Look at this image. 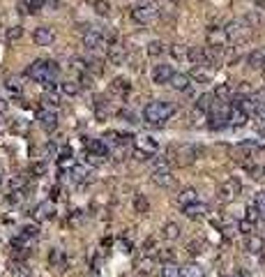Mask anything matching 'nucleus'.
I'll list each match as a JSON object with an SVG mask.
<instances>
[{"label": "nucleus", "instance_id": "nucleus-1", "mask_svg": "<svg viewBox=\"0 0 265 277\" xmlns=\"http://www.w3.org/2000/svg\"><path fill=\"white\" fill-rule=\"evenodd\" d=\"M173 114H175V106L171 102H164V100H152L143 108V118L150 125H164L166 120L173 118Z\"/></svg>", "mask_w": 265, "mask_h": 277}, {"label": "nucleus", "instance_id": "nucleus-2", "mask_svg": "<svg viewBox=\"0 0 265 277\" xmlns=\"http://www.w3.org/2000/svg\"><path fill=\"white\" fill-rule=\"evenodd\" d=\"M152 182L159 187H171L173 185V174H171V162L169 160H157L155 169H152Z\"/></svg>", "mask_w": 265, "mask_h": 277}, {"label": "nucleus", "instance_id": "nucleus-3", "mask_svg": "<svg viewBox=\"0 0 265 277\" xmlns=\"http://www.w3.org/2000/svg\"><path fill=\"white\" fill-rule=\"evenodd\" d=\"M157 10L152 2H139V5H134L132 10V18L136 21V24H152L157 18Z\"/></svg>", "mask_w": 265, "mask_h": 277}, {"label": "nucleus", "instance_id": "nucleus-4", "mask_svg": "<svg viewBox=\"0 0 265 277\" xmlns=\"http://www.w3.org/2000/svg\"><path fill=\"white\" fill-rule=\"evenodd\" d=\"M83 46L88 48V51H99V48L106 46V42H104L102 32H99V28H95V26H88L83 32Z\"/></svg>", "mask_w": 265, "mask_h": 277}, {"label": "nucleus", "instance_id": "nucleus-5", "mask_svg": "<svg viewBox=\"0 0 265 277\" xmlns=\"http://www.w3.org/2000/svg\"><path fill=\"white\" fill-rule=\"evenodd\" d=\"M127 46L122 42H118V40H113V42L106 44V58H109V62H113V65H125L127 62Z\"/></svg>", "mask_w": 265, "mask_h": 277}, {"label": "nucleus", "instance_id": "nucleus-6", "mask_svg": "<svg viewBox=\"0 0 265 277\" xmlns=\"http://www.w3.org/2000/svg\"><path fill=\"white\" fill-rule=\"evenodd\" d=\"M37 122L42 127L44 132H55V127H58V114H55L53 108H39V114H37Z\"/></svg>", "mask_w": 265, "mask_h": 277}, {"label": "nucleus", "instance_id": "nucleus-7", "mask_svg": "<svg viewBox=\"0 0 265 277\" xmlns=\"http://www.w3.org/2000/svg\"><path fill=\"white\" fill-rule=\"evenodd\" d=\"M208 116H210V127L212 130H222V127L229 125V122H226V118H229V108L222 106L219 102L208 111Z\"/></svg>", "mask_w": 265, "mask_h": 277}, {"label": "nucleus", "instance_id": "nucleus-8", "mask_svg": "<svg viewBox=\"0 0 265 277\" xmlns=\"http://www.w3.org/2000/svg\"><path fill=\"white\" fill-rule=\"evenodd\" d=\"M32 42H35L37 46H51V44L55 42V30L51 26H39V28H35V32H32Z\"/></svg>", "mask_w": 265, "mask_h": 277}, {"label": "nucleus", "instance_id": "nucleus-9", "mask_svg": "<svg viewBox=\"0 0 265 277\" xmlns=\"http://www.w3.org/2000/svg\"><path fill=\"white\" fill-rule=\"evenodd\" d=\"M173 155H178V157H173L178 164H182V166H187V164H192L194 160H196V155H199L201 150H196V148H192V146H178V148H173Z\"/></svg>", "mask_w": 265, "mask_h": 277}, {"label": "nucleus", "instance_id": "nucleus-10", "mask_svg": "<svg viewBox=\"0 0 265 277\" xmlns=\"http://www.w3.org/2000/svg\"><path fill=\"white\" fill-rule=\"evenodd\" d=\"M247 120H249V114L242 106L233 104V106L229 108V118H226V122H229L231 127H245V125H247Z\"/></svg>", "mask_w": 265, "mask_h": 277}, {"label": "nucleus", "instance_id": "nucleus-11", "mask_svg": "<svg viewBox=\"0 0 265 277\" xmlns=\"http://www.w3.org/2000/svg\"><path fill=\"white\" fill-rule=\"evenodd\" d=\"M240 190H242L240 180H238V178H229V180L219 187V196H222L224 201H233L235 196L240 194Z\"/></svg>", "mask_w": 265, "mask_h": 277}, {"label": "nucleus", "instance_id": "nucleus-12", "mask_svg": "<svg viewBox=\"0 0 265 277\" xmlns=\"http://www.w3.org/2000/svg\"><path fill=\"white\" fill-rule=\"evenodd\" d=\"M171 76H173V67L166 65V62H159V65H155V70H152V81H155L157 86L169 84Z\"/></svg>", "mask_w": 265, "mask_h": 277}, {"label": "nucleus", "instance_id": "nucleus-13", "mask_svg": "<svg viewBox=\"0 0 265 277\" xmlns=\"http://www.w3.org/2000/svg\"><path fill=\"white\" fill-rule=\"evenodd\" d=\"M169 84L173 86L178 92H189V90H192V76H189V74L173 72V76H171Z\"/></svg>", "mask_w": 265, "mask_h": 277}, {"label": "nucleus", "instance_id": "nucleus-14", "mask_svg": "<svg viewBox=\"0 0 265 277\" xmlns=\"http://www.w3.org/2000/svg\"><path fill=\"white\" fill-rule=\"evenodd\" d=\"M83 146H85V150L92 152V155H99V157L109 155V146L104 144L102 138H83Z\"/></svg>", "mask_w": 265, "mask_h": 277}, {"label": "nucleus", "instance_id": "nucleus-15", "mask_svg": "<svg viewBox=\"0 0 265 277\" xmlns=\"http://www.w3.org/2000/svg\"><path fill=\"white\" fill-rule=\"evenodd\" d=\"M182 212H185L189 220H203L205 212H208V206L201 204V201H194V204L182 206Z\"/></svg>", "mask_w": 265, "mask_h": 277}, {"label": "nucleus", "instance_id": "nucleus-16", "mask_svg": "<svg viewBox=\"0 0 265 277\" xmlns=\"http://www.w3.org/2000/svg\"><path fill=\"white\" fill-rule=\"evenodd\" d=\"M55 215V208H53V201H42V204L35 208V220L44 222V220H51Z\"/></svg>", "mask_w": 265, "mask_h": 277}, {"label": "nucleus", "instance_id": "nucleus-17", "mask_svg": "<svg viewBox=\"0 0 265 277\" xmlns=\"http://www.w3.org/2000/svg\"><path fill=\"white\" fill-rule=\"evenodd\" d=\"M111 90H113L115 95H127V92L132 90V81L127 76H115L113 81H111Z\"/></svg>", "mask_w": 265, "mask_h": 277}, {"label": "nucleus", "instance_id": "nucleus-18", "mask_svg": "<svg viewBox=\"0 0 265 277\" xmlns=\"http://www.w3.org/2000/svg\"><path fill=\"white\" fill-rule=\"evenodd\" d=\"M265 247V240L261 238V236H247V240H245V250H247L249 254H261Z\"/></svg>", "mask_w": 265, "mask_h": 277}, {"label": "nucleus", "instance_id": "nucleus-19", "mask_svg": "<svg viewBox=\"0 0 265 277\" xmlns=\"http://www.w3.org/2000/svg\"><path fill=\"white\" fill-rule=\"evenodd\" d=\"M226 40H229V37H226L224 28H210V30H208V42H210V46L222 48Z\"/></svg>", "mask_w": 265, "mask_h": 277}, {"label": "nucleus", "instance_id": "nucleus-20", "mask_svg": "<svg viewBox=\"0 0 265 277\" xmlns=\"http://www.w3.org/2000/svg\"><path fill=\"white\" fill-rule=\"evenodd\" d=\"M136 148H139L141 152H148L150 157H155V152H157L159 146H157V141L152 136H141L139 141H136Z\"/></svg>", "mask_w": 265, "mask_h": 277}, {"label": "nucleus", "instance_id": "nucleus-21", "mask_svg": "<svg viewBox=\"0 0 265 277\" xmlns=\"http://www.w3.org/2000/svg\"><path fill=\"white\" fill-rule=\"evenodd\" d=\"M215 104H217V100H215V95H212V92H203V95L196 100V108H199V111H203V114H208Z\"/></svg>", "mask_w": 265, "mask_h": 277}, {"label": "nucleus", "instance_id": "nucleus-22", "mask_svg": "<svg viewBox=\"0 0 265 277\" xmlns=\"http://www.w3.org/2000/svg\"><path fill=\"white\" fill-rule=\"evenodd\" d=\"M212 95H215V100H217V102H229V100H233V86H229V84L217 86Z\"/></svg>", "mask_w": 265, "mask_h": 277}, {"label": "nucleus", "instance_id": "nucleus-23", "mask_svg": "<svg viewBox=\"0 0 265 277\" xmlns=\"http://www.w3.org/2000/svg\"><path fill=\"white\" fill-rule=\"evenodd\" d=\"M5 88L12 92V95H21V92H23V78L21 76H7L5 78Z\"/></svg>", "mask_w": 265, "mask_h": 277}, {"label": "nucleus", "instance_id": "nucleus-24", "mask_svg": "<svg viewBox=\"0 0 265 277\" xmlns=\"http://www.w3.org/2000/svg\"><path fill=\"white\" fill-rule=\"evenodd\" d=\"M247 62L252 70H265V54L263 51H252L247 56Z\"/></svg>", "mask_w": 265, "mask_h": 277}, {"label": "nucleus", "instance_id": "nucleus-25", "mask_svg": "<svg viewBox=\"0 0 265 277\" xmlns=\"http://www.w3.org/2000/svg\"><path fill=\"white\" fill-rule=\"evenodd\" d=\"M194 201H199V192H196V190H192V187H185V190L178 194V204H180V206L194 204Z\"/></svg>", "mask_w": 265, "mask_h": 277}, {"label": "nucleus", "instance_id": "nucleus-26", "mask_svg": "<svg viewBox=\"0 0 265 277\" xmlns=\"http://www.w3.org/2000/svg\"><path fill=\"white\" fill-rule=\"evenodd\" d=\"M203 266L201 264H187L180 268V277H203Z\"/></svg>", "mask_w": 265, "mask_h": 277}, {"label": "nucleus", "instance_id": "nucleus-27", "mask_svg": "<svg viewBox=\"0 0 265 277\" xmlns=\"http://www.w3.org/2000/svg\"><path fill=\"white\" fill-rule=\"evenodd\" d=\"M42 104H44V108H53L55 111V108L60 106V97H58L55 90H46L42 95Z\"/></svg>", "mask_w": 265, "mask_h": 277}, {"label": "nucleus", "instance_id": "nucleus-28", "mask_svg": "<svg viewBox=\"0 0 265 277\" xmlns=\"http://www.w3.org/2000/svg\"><path fill=\"white\" fill-rule=\"evenodd\" d=\"M159 277H180V266L173 264V261H166L159 268Z\"/></svg>", "mask_w": 265, "mask_h": 277}, {"label": "nucleus", "instance_id": "nucleus-29", "mask_svg": "<svg viewBox=\"0 0 265 277\" xmlns=\"http://www.w3.org/2000/svg\"><path fill=\"white\" fill-rule=\"evenodd\" d=\"M180 234H182V229L175 222H169L166 226H164V231H162V236L166 238V240H178V238H180Z\"/></svg>", "mask_w": 265, "mask_h": 277}, {"label": "nucleus", "instance_id": "nucleus-30", "mask_svg": "<svg viewBox=\"0 0 265 277\" xmlns=\"http://www.w3.org/2000/svg\"><path fill=\"white\" fill-rule=\"evenodd\" d=\"M58 88H60L65 95H69V97H74V95L81 92V84H78V81H72V78H69V81H62Z\"/></svg>", "mask_w": 265, "mask_h": 277}, {"label": "nucleus", "instance_id": "nucleus-31", "mask_svg": "<svg viewBox=\"0 0 265 277\" xmlns=\"http://www.w3.org/2000/svg\"><path fill=\"white\" fill-rule=\"evenodd\" d=\"M134 210L139 212V215H145V212L150 210L148 199H145V196H141V194H136V196H134Z\"/></svg>", "mask_w": 265, "mask_h": 277}, {"label": "nucleus", "instance_id": "nucleus-32", "mask_svg": "<svg viewBox=\"0 0 265 277\" xmlns=\"http://www.w3.org/2000/svg\"><path fill=\"white\" fill-rule=\"evenodd\" d=\"M164 54H166V46H164V42H159V40H152V42L148 44V56L157 58V56H164Z\"/></svg>", "mask_w": 265, "mask_h": 277}, {"label": "nucleus", "instance_id": "nucleus-33", "mask_svg": "<svg viewBox=\"0 0 265 277\" xmlns=\"http://www.w3.org/2000/svg\"><path fill=\"white\" fill-rule=\"evenodd\" d=\"M92 7H95V12L99 14V16H109L111 14L109 0H92Z\"/></svg>", "mask_w": 265, "mask_h": 277}, {"label": "nucleus", "instance_id": "nucleus-34", "mask_svg": "<svg viewBox=\"0 0 265 277\" xmlns=\"http://www.w3.org/2000/svg\"><path fill=\"white\" fill-rule=\"evenodd\" d=\"M25 5H28V14H37L46 7V0H25Z\"/></svg>", "mask_w": 265, "mask_h": 277}, {"label": "nucleus", "instance_id": "nucleus-35", "mask_svg": "<svg viewBox=\"0 0 265 277\" xmlns=\"http://www.w3.org/2000/svg\"><path fill=\"white\" fill-rule=\"evenodd\" d=\"M88 174H90V171L85 169V166H72V178L76 182H83L85 178H88Z\"/></svg>", "mask_w": 265, "mask_h": 277}, {"label": "nucleus", "instance_id": "nucleus-36", "mask_svg": "<svg viewBox=\"0 0 265 277\" xmlns=\"http://www.w3.org/2000/svg\"><path fill=\"white\" fill-rule=\"evenodd\" d=\"M51 264L53 266H58V268H65V254L60 252V250H53V252H51Z\"/></svg>", "mask_w": 265, "mask_h": 277}, {"label": "nucleus", "instance_id": "nucleus-37", "mask_svg": "<svg viewBox=\"0 0 265 277\" xmlns=\"http://www.w3.org/2000/svg\"><path fill=\"white\" fill-rule=\"evenodd\" d=\"M254 206H256L259 215L265 217V192H259V194H256V199H254Z\"/></svg>", "mask_w": 265, "mask_h": 277}, {"label": "nucleus", "instance_id": "nucleus-38", "mask_svg": "<svg viewBox=\"0 0 265 277\" xmlns=\"http://www.w3.org/2000/svg\"><path fill=\"white\" fill-rule=\"evenodd\" d=\"M72 70L78 72V74H85L88 72V65H85L83 58H72Z\"/></svg>", "mask_w": 265, "mask_h": 277}, {"label": "nucleus", "instance_id": "nucleus-39", "mask_svg": "<svg viewBox=\"0 0 265 277\" xmlns=\"http://www.w3.org/2000/svg\"><path fill=\"white\" fill-rule=\"evenodd\" d=\"M152 266H155V256H143V259L139 261V270L150 272V270H152Z\"/></svg>", "mask_w": 265, "mask_h": 277}, {"label": "nucleus", "instance_id": "nucleus-40", "mask_svg": "<svg viewBox=\"0 0 265 277\" xmlns=\"http://www.w3.org/2000/svg\"><path fill=\"white\" fill-rule=\"evenodd\" d=\"M12 275L14 277H30V270H28L23 264H14L12 266Z\"/></svg>", "mask_w": 265, "mask_h": 277}, {"label": "nucleus", "instance_id": "nucleus-41", "mask_svg": "<svg viewBox=\"0 0 265 277\" xmlns=\"http://www.w3.org/2000/svg\"><path fill=\"white\" fill-rule=\"evenodd\" d=\"M21 234L25 236V238H37V236H39V229H37L35 224H28V226H23V229H21Z\"/></svg>", "mask_w": 265, "mask_h": 277}, {"label": "nucleus", "instance_id": "nucleus-42", "mask_svg": "<svg viewBox=\"0 0 265 277\" xmlns=\"http://www.w3.org/2000/svg\"><path fill=\"white\" fill-rule=\"evenodd\" d=\"M95 108H97V114L99 116H102V111L106 114V111H109V102H106L104 97H95Z\"/></svg>", "mask_w": 265, "mask_h": 277}, {"label": "nucleus", "instance_id": "nucleus-43", "mask_svg": "<svg viewBox=\"0 0 265 277\" xmlns=\"http://www.w3.org/2000/svg\"><path fill=\"white\" fill-rule=\"evenodd\" d=\"M30 171H32L35 176H44V174L48 171V166H46V162H35V164L30 166Z\"/></svg>", "mask_w": 265, "mask_h": 277}, {"label": "nucleus", "instance_id": "nucleus-44", "mask_svg": "<svg viewBox=\"0 0 265 277\" xmlns=\"http://www.w3.org/2000/svg\"><path fill=\"white\" fill-rule=\"evenodd\" d=\"M23 185H25L23 176H16V178H12V180H9V190H23Z\"/></svg>", "mask_w": 265, "mask_h": 277}, {"label": "nucleus", "instance_id": "nucleus-45", "mask_svg": "<svg viewBox=\"0 0 265 277\" xmlns=\"http://www.w3.org/2000/svg\"><path fill=\"white\" fill-rule=\"evenodd\" d=\"M21 35H23V28H21V26H12V28L7 30V37H9V40H18Z\"/></svg>", "mask_w": 265, "mask_h": 277}, {"label": "nucleus", "instance_id": "nucleus-46", "mask_svg": "<svg viewBox=\"0 0 265 277\" xmlns=\"http://www.w3.org/2000/svg\"><path fill=\"white\" fill-rule=\"evenodd\" d=\"M259 210H256V206H249V208H247V220H249V222H252V224H256V222H259Z\"/></svg>", "mask_w": 265, "mask_h": 277}, {"label": "nucleus", "instance_id": "nucleus-47", "mask_svg": "<svg viewBox=\"0 0 265 277\" xmlns=\"http://www.w3.org/2000/svg\"><path fill=\"white\" fill-rule=\"evenodd\" d=\"M171 54H173V58H185V56H187V51H185V46H182V44H175V46L171 48Z\"/></svg>", "mask_w": 265, "mask_h": 277}, {"label": "nucleus", "instance_id": "nucleus-48", "mask_svg": "<svg viewBox=\"0 0 265 277\" xmlns=\"http://www.w3.org/2000/svg\"><path fill=\"white\" fill-rule=\"evenodd\" d=\"M44 155H46V157H55V155H58V146H55V144H46V146H44Z\"/></svg>", "mask_w": 265, "mask_h": 277}, {"label": "nucleus", "instance_id": "nucleus-49", "mask_svg": "<svg viewBox=\"0 0 265 277\" xmlns=\"http://www.w3.org/2000/svg\"><path fill=\"white\" fill-rule=\"evenodd\" d=\"M134 157H136V160H139V162H148V160H150V155H148V152H141L139 148H136V150H134Z\"/></svg>", "mask_w": 265, "mask_h": 277}, {"label": "nucleus", "instance_id": "nucleus-50", "mask_svg": "<svg viewBox=\"0 0 265 277\" xmlns=\"http://www.w3.org/2000/svg\"><path fill=\"white\" fill-rule=\"evenodd\" d=\"M187 250H189V254H201L203 252V250H201V242H189Z\"/></svg>", "mask_w": 265, "mask_h": 277}, {"label": "nucleus", "instance_id": "nucleus-51", "mask_svg": "<svg viewBox=\"0 0 265 277\" xmlns=\"http://www.w3.org/2000/svg\"><path fill=\"white\" fill-rule=\"evenodd\" d=\"M5 108H7V102L0 97V114H5Z\"/></svg>", "mask_w": 265, "mask_h": 277}, {"label": "nucleus", "instance_id": "nucleus-52", "mask_svg": "<svg viewBox=\"0 0 265 277\" xmlns=\"http://www.w3.org/2000/svg\"><path fill=\"white\" fill-rule=\"evenodd\" d=\"M2 178H5V171H2V166H0V185H2Z\"/></svg>", "mask_w": 265, "mask_h": 277}, {"label": "nucleus", "instance_id": "nucleus-53", "mask_svg": "<svg viewBox=\"0 0 265 277\" xmlns=\"http://www.w3.org/2000/svg\"><path fill=\"white\" fill-rule=\"evenodd\" d=\"M256 5H259V7H265V0H256Z\"/></svg>", "mask_w": 265, "mask_h": 277}, {"label": "nucleus", "instance_id": "nucleus-54", "mask_svg": "<svg viewBox=\"0 0 265 277\" xmlns=\"http://www.w3.org/2000/svg\"><path fill=\"white\" fill-rule=\"evenodd\" d=\"M242 277H249V275H247V272H242Z\"/></svg>", "mask_w": 265, "mask_h": 277}, {"label": "nucleus", "instance_id": "nucleus-55", "mask_svg": "<svg viewBox=\"0 0 265 277\" xmlns=\"http://www.w3.org/2000/svg\"><path fill=\"white\" fill-rule=\"evenodd\" d=\"M222 277H231V275H222Z\"/></svg>", "mask_w": 265, "mask_h": 277}]
</instances>
